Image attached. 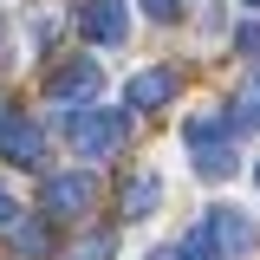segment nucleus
<instances>
[{"label": "nucleus", "instance_id": "nucleus-9", "mask_svg": "<svg viewBox=\"0 0 260 260\" xmlns=\"http://www.w3.org/2000/svg\"><path fill=\"white\" fill-rule=\"evenodd\" d=\"M156 202H162V176L156 169H137V176L124 182V221H143Z\"/></svg>", "mask_w": 260, "mask_h": 260}, {"label": "nucleus", "instance_id": "nucleus-11", "mask_svg": "<svg viewBox=\"0 0 260 260\" xmlns=\"http://www.w3.org/2000/svg\"><path fill=\"white\" fill-rule=\"evenodd\" d=\"M234 124H241V130H260V72L241 85V98H234Z\"/></svg>", "mask_w": 260, "mask_h": 260}, {"label": "nucleus", "instance_id": "nucleus-14", "mask_svg": "<svg viewBox=\"0 0 260 260\" xmlns=\"http://www.w3.org/2000/svg\"><path fill=\"white\" fill-rule=\"evenodd\" d=\"M143 13H150V20H176V13H182V0H143Z\"/></svg>", "mask_w": 260, "mask_h": 260}, {"label": "nucleus", "instance_id": "nucleus-6", "mask_svg": "<svg viewBox=\"0 0 260 260\" xmlns=\"http://www.w3.org/2000/svg\"><path fill=\"white\" fill-rule=\"evenodd\" d=\"M46 91L59 98V104H72V111H85V104L104 91V72H98V59H72V65L52 72V85H46Z\"/></svg>", "mask_w": 260, "mask_h": 260}, {"label": "nucleus", "instance_id": "nucleus-1", "mask_svg": "<svg viewBox=\"0 0 260 260\" xmlns=\"http://www.w3.org/2000/svg\"><path fill=\"white\" fill-rule=\"evenodd\" d=\"M65 143H72L78 156H117V150L130 143V117L124 111H91V104H85V111L65 117Z\"/></svg>", "mask_w": 260, "mask_h": 260}, {"label": "nucleus", "instance_id": "nucleus-8", "mask_svg": "<svg viewBox=\"0 0 260 260\" xmlns=\"http://www.w3.org/2000/svg\"><path fill=\"white\" fill-rule=\"evenodd\" d=\"M169 91H176V72H169V65H150V72H137V78H130V104H137V111L169 104Z\"/></svg>", "mask_w": 260, "mask_h": 260}, {"label": "nucleus", "instance_id": "nucleus-3", "mask_svg": "<svg viewBox=\"0 0 260 260\" xmlns=\"http://www.w3.org/2000/svg\"><path fill=\"white\" fill-rule=\"evenodd\" d=\"M0 156L7 162H20V169H39L46 162V137H39V124H32L26 111H0Z\"/></svg>", "mask_w": 260, "mask_h": 260}, {"label": "nucleus", "instance_id": "nucleus-5", "mask_svg": "<svg viewBox=\"0 0 260 260\" xmlns=\"http://www.w3.org/2000/svg\"><path fill=\"white\" fill-rule=\"evenodd\" d=\"M78 32L91 46H124L130 39V7L124 0H85L78 7Z\"/></svg>", "mask_w": 260, "mask_h": 260}, {"label": "nucleus", "instance_id": "nucleus-15", "mask_svg": "<svg viewBox=\"0 0 260 260\" xmlns=\"http://www.w3.org/2000/svg\"><path fill=\"white\" fill-rule=\"evenodd\" d=\"M20 221V202H13V189H7V182H0V228H13Z\"/></svg>", "mask_w": 260, "mask_h": 260}, {"label": "nucleus", "instance_id": "nucleus-12", "mask_svg": "<svg viewBox=\"0 0 260 260\" xmlns=\"http://www.w3.org/2000/svg\"><path fill=\"white\" fill-rule=\"evenodd\" d=\"M169 260H221V254H215V241H208V234L195 228L189 241H176V254H169Z\"/></svg>", "mask_w": 260, "mask_h": 260}, {"label": "nucleus", "instance_id": "nucleus-7", "mask_svg": "<svg viewBox=\"0 0 260 260\" xmlns=\"http://www.w3.org/2000/svg\"><path fill=\"white\" fill-rule=\"evenodd\" d=\"M91 195H98V182H91V176H78V169H72V176H52V182H46V215L78 221V215L91 208Z\"/></svg>", "mask_w": 260, "mask_h": 260}, {"label": "nucleus", "instance_id": "nucleus-17", "mask_svg": "<svg viewBox=\"0 0 260 260\" xmlns=\"http://www.w3.org/2000/svg\"><path fill=\"white\" fill-rule=\"evenodd\" d=\"M254 182H260V169H254Z\"/></svg>", "mask_w": 260, "mask_h": 260}, {"label": "nucleus", "instance_id": "nucleus-4", "mask_svg": "<svg viewBox=\"0 0 260 260\" xmlns=\"http://www.w3.org/2000/svg\"><path fill=\"white\" fill-rule=\"evenodd\" d=\"M202 234L215 241V254H247V247L260 241L254 215H241V208H228V202H215V208L202 215Z\"/></svg>", "mask_w": 260, "mask_h": 260}, {"label": "nucleus", "instance_id": "nucleus-2", "mask_svg": "<svg viewBox=\"0 0 260 260\" xmlns=\"http://www.w3.org/2000/svg\"><path fill=\"white\" fill-rule=\"evenodd\" d=\"M182 137H189V156H195V169H202L208 182H228V176L241 169V156H234V143H228L221 117H208V111H195L189 124H182Z\"/></svg>", "mask_w": 260, "mask_h": 260}, {"label": "nucleus", "instance_id": "nucleus-16", "mask_svg": "<svg viewBox=\"0 0 260 260\" xmlns=\"http://www.w3.org/2000/svg\"><path fill=\"white\" fill-rule=\"evenodd\" d=\"M247 7H260V0H247Z\"/></svg>", "mask_w": 260, "mask_h": 260}, {"label": "nucleus", "instance_id": "nucleus-13", "mask_svg": "<svg viewBox=\"0 0 260 260\" xmlns=\"http://www.w3.org/2000/svg\"><path fill=\"white\" fill-rule=\"evenodd\" d=\"M234 46H241V52H247V59H260V20H247V26L234 32Z\"/></svg>", "mask_w": 260, "mask_h": 260}, {"label": "nucleus", "instance_id": "nucleus-10", "mask_svg": "<svg viewBox=\"0 0 260 260\" xmlns=\"http://www.w3.org/2000/svg\"><path fill=\"white\" fill-rule=\"evenodd\" d=\"M111 254H117V241H111V234H78L59 260H111Z\"/></svg>", "mask_w": 260, "mask_h": 260}]
</instances>
